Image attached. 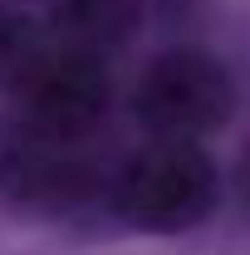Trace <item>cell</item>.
<instances>
[{
	"instance_id": "6da1fadb",
	"label": "cell",
	"mask_w": 250,
	"mask_h": 255,
	"mask_svg": "<svg viewBox=\"0 0 250 255\" xmlns=\"http://www.w3.org/2000/svg\"><path fill=\"white\" fill-rule=\"evenodd\" d=\"M216 162L196 142L142 147L113 177V206L137 231H187L216 206Z\"/></svg>"
},
{
	"instance_id": "7a4b0ae2",
	"label": "cell",
	"mask_w": 250,
	"mask_h": 255,
	"mask_svg": "<svg viewBox=\"0 0 250 255\" xmlns=\"http://www.w3.org/2000/svg\"><path fill=\"white\" fill-rule=\"evenodd\" d=\"M137 123L162 142H201L236 108L231 69L206 49H167L157 54L132 89Z\"/></svg>"
},
{
	"instance_id": "3957f363",
	"label": "cell",
	"mask_w": 250,
	"mask_h": 255,
	"mask_svg": "<svg viewBox=\"0 0 250 255\" xmlns=\"http://www.w3.org/2000/svg\"><path fill=\"white\" fill-rule=\"evenodd\" d=\"M10 94L20 113L15 123L34 128L44 137H59V142H79L108 113V69L89 49H69L49 39Z\"/></svg>"
},
{
	"instance_id": "277c9868",
	"label": "cell",
	"mask_w": 250,
	"mask_h": 255,
	"mask_svg": "<svg viewBox=\"0 0 250 255\" xmlns=\"http://www.w3.org/2000/svg\"><path fill=\"white\" fill-rule=\"evenodd\" d=\"M94 172L74 142L44 137L25 123L0 128V196L25 211H64L89 196Z\"/></svg>"
},
{
	"instance_id": "5b68a950",
	"label": "cell",
	"mask_w": 250,
	"mask_h": 255,
	"mask_svg": "<svg viewBox=\"0 0 250 255\" xmlns=\"http://www.w3.org/2000/svg\"><path fill=\"white\" fill-rule=\"evenodd\" d=\"M142 25V0H49V30L54 44L69 49H118Z\"/></svg>"
},
{
	"instance_id": "8992f818",
	"label": "cell",
	"mask_w": 250,
	"mask_h": 255,
	"mask_svg": "<svg viewBox=\"0 0 250 255\" xmlns=\"http://www.w3.org/2000/svg\"><path fill=\"white\" fill-rule=\"evenodd\" d=\"M44 44H49V34L39 30L20 5L0 0V89H15L20 74L39 59Z\"/></svg>"
},
{
	"instance_id": "52a82bcc",
	"label": "cell",
	"mask_w": 250,
	"mask_h": 255,
	"mask_svg": "<svg viewBox=\"0 0 250 255\" xmlns=\"http://www.w3.org/2000/svg\"><path fill=\"white\" fill-rule=\"evenodd\" d=\"M236 196H241V206L250 211V152L241 157V167H236Z\"/></svg>"
},
{
	"instance_id": "ba28073f",
	"label": "cell",
	"mask_w": 250,
	"mask_h": 255,
	"mask_svg": "<svg viewBox=\"0 0 250 255\" xmlns=\"http://www.w3.org/2000/svg\"><path fill=\"white\" fill-rule=\"evenodd\" d=\"M10 5H25V0H10Z\"/></svg>"
}]
</instances>
